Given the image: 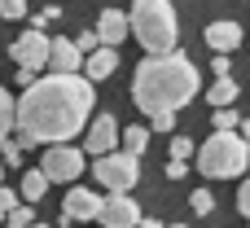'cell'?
Returning a JSON list of instances; mask_svg holds the SVG:
<instances>
[{
    "mask_svg": "<svg viewBox=\"0 0 250 228\" xmlns=\"http://www.w3.org/2000/svg\"><path fill=\"white\" fill-rule=\"evenodd\" d=\"M92 105H97L92 79L79 75V70H53V75L35 79L18 97V141H22V149L79 136L92 119Z\"/></svg>",
    "mask_w": 250,
    "mask_h": 228,
    "instance_id": "obj_1",
    "label": "cell"
},
{
    "mask_svg": "<svg viewBox=\"0 0 250 228\" xmlns=\"http://www.w3.org/2000/svg\"><path fill=\"white\" fill-rule=\"evenodd\" d=\"M202 88V75L198 66L171 48V53H149L136 75H132V101L145 110V114H158V110H185Z\"/></svg>",
    "mask_w": 250,
    "mask_h": 228,
    "instance_id": "obj_2",
    "label": "cell"
},
{
    "mask_svg": "<svg viewBox=\"0 0 250 228\" xmlns=\"http://www.w3.org/2000/svg\"><path fill=\"white\" fill-rule=\"evenodd\" d=\"M193 163H198V176L207 180H237L250 163V141L237 136V127H215L211 141L198 145Z\"/></svg>",
    "mask_w": 250,
    "mask_h": 228,
    "instance_id": "obj_3",
    "label": "cell"
},
{
    "mask_svg": "<svg viewBox=\"0 0 250 228\" xmlns=\"http://www.w3.org/2000/svg\"><path fill=\"white\" fill-rule=\"evenodd\" d=\"M132 35L141 40L145 53H171L180 44V22L171 0H136L132 4Z\"/></svg>",
    "mask_w": 250,
    "mask_h": 228,
    "instance_id": "obj_4",
    "label": "cell"
},
{
    "mask_svg": "<svg viewBox=\"0 0 250 228\" xmlns=\"http://www.w3.org/2000/svg\"><path fill=\"white\" fill-rule=\"evenodd\" d=\"M92 176H97V185H101V189H110V193H132V185L141 180V158H136V154H127V149L97 154Z\"/></svg>",
    "mask_w": 250,
    "mask_h": 228,
    "instance_id": "obj_5",
    "label": "cell"
},
{
    "mask_svg": "<svg viewBox=\"0 0 250 228\" xmlns=\"http://www.w3.org/2000/svg\"><path fill=\"white\" fill-rule=\"evenodd\" d=\"M44 176L53 180V185H75L83 171H88V163H83V149H75V145H66V141H53L48 149H44Z\"/></svg>",
    "mask_w": 250,
    "mask_h": 228,
    "instance_id": "obj_6",
    "label": "cell"
},
{
    "mask_svg": "<svg viewBox=\"0 0 250 228\" xmlns=\"http://www.w3.org/2000/svg\"><path fill=\"white\" fill-rule=\"evenodd\" d=\"M119 136H123V127H119L114 114H92L88 127H83V149L92 158L97 154H110V149H119Z\"/></svg>",
    "mask_w": 250,
    "mask_h": 228,
    "instance_id": "obj_7",
    "label": "cell"
},
{
    "mask_svg": "<svg viewBox=\"0 0 250 228\" xmlns=\"http://www.w3.org/2000/svg\"><path fill=\"white\" fill-rule=\"evenodd\" d=\"M48 44H53V40L44 35V26H35V22H31V31H22V35L13 40V48H9V53H13V62H18V66H35V70H40V66H48Z\"/></svg>",
    "mask_w": 250,
    "mask_h": 228,
    "instance_id": "obj_8",
    "label": "cell"
},
{
    "mask_svg": "<svg viewBox=\"0 0 250 228\" xmlns=\"http://www.w3.org/2000/svg\"><path fill=\"white\" fill-rule=\"evenodd\" d=\"M97 220L105 228H136L145 224V215H141V207L127 198V193H110L105 202H101V211H97Z\"/></svg>",
    "mask_w": 250,
    "mask_h": 228,
    "instance_id": "obj_9",
    "label": "cell"
},
{
    "mask_svg": "<svg viewBox=\"0 0 250 228\" xmlns=\"http://www.w3.org/2000/svg\"><path fill=\"white\" fill-rule=\"evenodd\" d=\"M105 198H97L92 189H70L66 202H62V224H75V220H97Z\"/></svg>",
    "mask_w": 250,
    "mask_h": 228,
    "instance_id": "obj_10",
    "label": "cell"
},
{
    "mask_svg": "<svg viewBox=\"0 0 250 228\" xmlns=\"http://www.w3.org/2000/svg\"><path fill=\"white\" fill-rule=\"evenodd\" d=\"M97 35H101V44H123L127 35H132V18L127 13H119V9H105L101 18H97Z\"/></svg>",
    "mask_w": 250,
    "mask_h": 228,
    "instance_id": "obj_11",
    "label": "cell"
},
{
    "mask_svg": "<svg viewBox=\"0 0 250 228\" xmlns=\"http://www.w3.org/2000/svg\"><path fill=\"white\" fill-rule=\"evenodd\" d=\"M119 70V53H114V44H97L88 57H83V75L97 83V79H110Z\"/></svg>",
    "mask_w": 250,
    "mask_h": 228,
    "instance_id": "obj_12",
    "label": "cell"
},
{
    "mask_svg": "<svg viewBox=\"0 0 250 228\" xmlns=\"http://www.w3.org/2000/svg\"><path fill=\"white\" fill-rule=\"evenodd\" d=\"M237 44H242V26H237V22L220 18V22L207 26V48H211V53H233Z\"/></svg>",
    "mask_w": 250,
    "mask_h": 228,
    "instance_id": "obj_13",
    "label": "cell"
},
{
    "mask_svg": "<svg viewBox=\"0 0 250 228\" xmlns=\"http://www.w3.org/2000/svg\"><path fill=\"white\" fill-rule=\"evenodd\" d=\"M48 66L53 70H83V48L75 40H53L48 44Z\"/></svg>",
    "mask_w": 250,
    "mask_h": 228,
    "instance_id": "obj_14",
    "label": "cell"
},
{
    "mask_svg": "<svg viewBox=\"0 0 250 228\" xmlns=\"http://www.w3.org/2000/svg\"><path fill=\"white\" fill-rule=\"evenodd\" d=\"M48 176H44V167H35V171H26L22 176V202H31V207H40L44 202V193H48Z\"/></svg>",
    "mask_w": 250,
    "mask_h": 228,
    "instance_id": "obj_15",
    "label": "cell"
},
{
    "mask_svg": "<svg viewBox=\"0 0 250 228\" xmlns=\"http://www.w3.org/2000/svg\"><path fill=\"white\" fill-rule=\"evenodd\" d=\"M18 132V97L9 88H0V141Z\"/></svg>",
    "mask_w": 250,
    "mask_h": 228,
    "instance_id": "obj_16",
    "label": "cell"
},
{
    "mask_svg": "<svg viewBox=\"0 0 250 228\" xmlns=\"http://www.w3.org/2000/svg\"><path fill=\"white\" fill-rule=\"evenodd\" d=\"M207 101H211V105H233V101H237V83H233V75H215Z\"/></svg>",
    "mask_w": 250,
    "mask_h": 228,
    "instance_id": "obj_17",
    "label": "cell"
},
{
    "mask_svg": "<svg viewBox=\"0 0 250 228\" xmlns=\"http://www.w3.org/2000/svg\"><path fill=\"white\" fill-rule=\"evenodd\" d=\"M119 145H123L127 154H136V158H141V154L149 149V132H145L141 123H136V127H123V136H119Z\"/></svg>",
    "mask_w": 250,
    "mask_h": 228,
    "instance_id": "obj_18",
    "label": "cell"
},
{
    "mask_svg": "<svg viewBox=\"0 0 250 228\" xmlns=\"http://www.w3.org/2000/svg\"><path fill=\"white\" fill-rule=\"evenodd\" d=\"M4 224H13V228H26V224H35V211H31V202H18L9 215H4Z\"/></svg>",
    "mask_w": 250,
    "mask_h": 228,
    "instance_id": "obj_19",
    "label": "cell"
},
{
    "mask_svg": "<svg viewBox=\"0 0 250 228\" xmlns=\"http://www.w3.org/2000/svg\"><path fill=\"white\" fill-rule=\"evenodd\" d=\"M0 158H4L9 167H18V163H22V141H13V136H4V141H0Z\"/></svg>",
    "mask_w": 250,
    "mask_h": 228,
    "instance_id": "obj_20",
    "label": "cell"
},
{
    "mask_svg": "<svg viewBox=\"0 0 250 228\" xmlns=\"http://www.w3.org/2000/svg\"><path fill=\"white\" fill-rule=\"evenodd\" d=\"M211 123H215V127H237L242 119H237V110H233V105H215V114H211Z\"/></svg>",
    "mask_w": 250,
    "mask_h": 228,
    "instance_id": "obj_21",
    "label": "cell"
},
{
    "mask_svg": "<svg viewBox=\"0 0 250 228\" xmlns=\"http://www.w3.org/2000/svg\"><path fill=\"white\" fill-rule=\"evenodd\" d=\"M0 18H4V22L26 18V0H0Z\"/></svg>",
    "mask_w": 250,
    "mask_h": 228,
    "instance_id": "obj_22",
    "label": "cell"
},
{
    "mask_svg": "<svg viewBox=\"0 0 250 228\" xmlns=\"http://www.w3.org/2000/svg\"><path fill=\"white\" fill-rule=\"evenodd\" d=\"M149 127H154V132H171V127H176V110H158V114H149Z\"/></svg>",
    "mask_w": 250,
    "mask_h": 228,
    "instance_id": "obj_23",
    "label": "cell"
},
{
    "mask_svg": "<svg viewBox=\"0 0 250 228\" xmlns=\"http://www.w3.org/2000/svg\"><path fill=\"white\" fill-rule=\"evenodd\" d=\"M189 207H193V215H211V207H215V198H211L207 189H198V193L189 198Z\"/></svg>",
    "mask_w": 250,
    "mask_h": 228,
    "instance_id": "obj_24",
    "label": "cell"
},
{
    "mask_svg": "<svg viewBox=\"0 0 250 228\" xmlns=\"http://www.w3.org/2000/svg\"><path fill=\"white\" fill-rule=\"evenodd\" d=\"M198 149H193V141L189 136H171V158H193Z\"/></svg>",
    "mask_w": 250,
    "mask_h": 228,
    "instance_id": "obj_25",
    "label": "cell"
},
{
    "mask_svg": "<svg viewBox=\"0 0 250 228\" xmlns=\"http://www.w3.org/2000/svg\"><path fill=\"white\" fill-rule=\"evenodd\" d=\"M75 44H79V48H83V57H88V53H92V48L101 44V35H97V26H92V31H79V35H75Z\"/></svg>",
    "mask_w": 250,
    "mask_h": 228,
    "instance_id": "obj_26",
    "label": "cell"
},
{
    "mask_svg": "<svg viewBox=\"0 0 250 228\" xmlns=\"http://www.w3.org/2000/svg\"><path fill=\"white\" fill-rule=\"evenodd\" d=\"M18 202H22V198H18L13 189H4V185H0V220H4V215H9V211H13Z\"/></svg>",
    "mask_w": 250,
    "mask_h": 228,
    "instance_id": "obj_27",
    "label": "cell"
},
{
    "mask_svg": "<svg viewBox=\"0 0 250 228\" xmlns=\"http://www.w3.org/2000/svg\"><path fill=\"white\" fill-rule=\"evenodd\" d=\"M57 13H62V9H57V4H48V9H44V13H35L31 22H35V26H53V22H57Z\"/></svg>",
    "mask_w": 250,
    "mask_h": 228,
    "instance_id": "obj_28",
    "label": "cell"
},
{
    "mask_svg": "<svg viewBox=\"0 0 250 228\" xmlns=\"http://www.w3.org/2000/svg\"><path fill=\"white\" fill-rule=\"evenodd\" d=\"M185 176H189L185 158H171V163H167V180H185Z\"/></svg>",
    "mask_w": 250,
    "mask_h": 228,
    "instance_id": "obj_29",
    "label": "cell"
},
{
    "mask_svg": "<svg viewBox=\"0 0 250 228\" xmlns=\"http://www.w3.org/2000/svg\"><path fill=\"white\" fill-rule=\"evenodd\" d=\"M237 211L250 220V180H242V189H237Z\"/></svg>",
    "mask_w": 250,
    "mask_h": 228,
    "instance_id": "obj_30",
    "label": "cell"
},
{
    "mask_svg": "<svg viewBox=\"0 0 250 228\" xmlns=\"http://www.w3.org/2000/svg\"><path fill=\"white\" fill-rule=\"evenodd\" d=\"M35 79H40V70H35V66H18V83H22V88H31Z\"/></svg>",
    "mask_w": 250,
    "mask_h": 228,
    "instance_id": "obj_31",
    "label": "cell"
},
{
    "mask_svg": "<svg viewBox=\"0 0 250 228\" xmlns=\"http://www.w3.org/2000/svg\"><path fill=\"white\" fill-rule=\"evenodd\" d=\"M211 66H215V75H229V70H233V62H229V53H215V62H211Z\"/></svg>",
    "mask_w": 250,
    "mask_h": 228,
    "instance_id": "obj_32",
    "label": "cell"
},
{
    "mask_svg": "<svg viewBox=\"0 0 250 228\" xmlns=\"http://www.w3.org/2000/svg\"><path fill=\"white\" fill-rule=\"evenodd\" d=\"M237 132H242V136L250 141V119H246V123H237Z\"/></svg>",
    "mask_w": 250,
    "mask_h": 228,
    "instance_id": "obj_33",
    "label": "cell"
},
{
    "mask_svg": "<svg viewBox=\"0 0 250 228\" xmlns=\"http://www.w3.org/2000/svg\"><path fill=\"white\" fill-rule=\"evenodd\" d=\"M0 180H4V158H0Z\"/></svg>",
    "mask_w": 250,
    "mask_h": 228,
    "instance_id": "obj_34",
    "label": "cell"
}]
</instances>
